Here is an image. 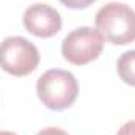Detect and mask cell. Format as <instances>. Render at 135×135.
<instances>
[{
  "mask_svg": "<svg viewBox=\"0 0 135 135\" xmlns=\"http://www.w3.org/2000/svg\"><path fill=\"white\" fill-rule=\"evenodd\" d=\"M96 28L107 42L126 46L135 41V11L124 3H107L96 14Z\"/></svg>",
  "mask_w": 135,
  "mask_h": 135,
  "instance_id": "cell-1",
  "label": "cell"
},
{
  "mask_svg": "<svg viewBox=\"0 0 135 135\" xmlns=\"http://www.w3.org/2000/svg\"><path fill=\"white\" fill-rule=\"evenodd\" d=\"M38 98L47 108L60 112L69 108L79 94L75 77L63 69H50L44 72L36 83Z\"/></svg>",
  "mask_w": 135,
  "mask_h": 135,
  "instance_id": "cell-2",
  "label": "cell"
},
{
  "mask_svg": "<svg viewBox=\"0 0 135 135\" xmlns=\"http://www.w3.org/2000/svg\"><path fill=\"white\" fill-rule=\"evenodd\" d=\"M39 63V52L33 42L22 36H9L0 42V68L11 75L32 74Z\"/></svg>",
  "mask_w": 135,
  "mask_h": 135,
  "instance_id": "cell-3",
  "label": "cell"
},
{
  "mask_svg": "<svg viewBox=\"0 0 135 135\" xmlns=\"http://www.w3.org/2000/svg\"><path fill=\"white\" fill-rule=\"evenodd\" d=\"M104 38L91 27H80L68 35L61 44V54L71 65L83 66L101 55Z\"/></svg>",
  "mask_w": 135,
  "mask_h": 135,
  "instance_id": "cell-4",
  "label": "cell"
},
{
  "mask_svg": "<svg viewBox=\"0 0 135 135\" xmlns=\"http://www.w3.org/2000/svg\"><path fill=\"white\" fill-rule=\"evenodd\" d=\"M24 27L27 32L38 38H50L57 35L61 28V16L60 13L44 3H35L28 6L22 17Z\"/></svg>",
  "mask_w": 135,
  "mask_h": 135,
  "instance_id": "cell-5",
  "label": "cell"
},
{
  "mask_svg": "<svg viewBox=\"0 0 135 135\" xmlns=\"http://www.w3.org/2000/svg\"><path fill=\"white\" fill-rule=\"evenodd\" d=\"M116 69L124 83L135 86V50L123 54L116 63Z\"/></svg>",
  "mask_w": 135,
  "mask_h": 135,
  "instance_id": "cell-6",
  "label": "cell"
},
{
  "mask_svg": "<svg viewBox=\"0 0 135 135\" xmlns=\"http://www.w3.org/2000/svg\"><path fill=\"white\" fill-rule=\"evenodd\" d=\"M65 6L68 8H72V9H83V8H88L90 5H93L96 0H60Z\"/></svg>",
  "mask_w": 135,
  "mask_h": 135,
  "instance_id": "cell-7",
  "label": "cell"
},
{
  "mask_svg": "<svg viewBox=\"0 0 135 135\" xmlns=\"http://www.w3.org/2000/svg\"><path fill=\"white\" fill-rule=\"evenodd\" d=\"M36 135H68V132H65L60 127H47V129H42L41 132H38Z\"/></svg>",
  "mask_w": 135,
  "mask_h": 135,
  "instance_id": "cell-8",
  "label": "cell"
},
{
  "mask_svg": "<svg viewBox=\"0 0 135 135\" xmlns=\"http://www.w3.org/2000/svg\"><path fill=\"white\" fill-rule=\"evenodd\" d=\"M116 135H131V121H127L126 124H123V127L118 131Z\"/></svg>",
  "mask_w": 135,
  "mask_h": 135,
  "instance_id": "cell-9",
  "label": "cell"
},
{
  "mask_svg": "<svg viewBox=\"0 0 135 135\" xmlns=\"http://www.w3.org/2000/svg\"><path fill=\"white\" fill-rule=\"evenodd\" d=\"M131 135H135V121H131Z\"/></svg>",
  "mask_w": 135,
  "mask_h": 135,
  "instance_id": "cell-10",
  "label": "cell"
},
{
  "mask_svg": "<svg viewBox=\"0 0 135 135\" xmlns=\"http://www.w3.org/2000/svg\"><path fill=\"white\" fill-rule=\"evenodd\" d=\"M0 135H16V134H13V132H5V131H3V132H0Z\"/></svg>",
  "mask_w": 135,
  "mask_h": 135,
  "instance_id": "cell-11",
  "label": "cell"
}]
</instances>
